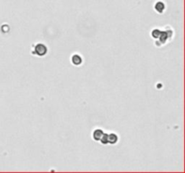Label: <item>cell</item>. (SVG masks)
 Instances as JSON below:
<instances>
[{"mask_svg":"<svg viewBox=\"0 0 185 173\" xmlns=\"http://www.w3.org/2000/svg\"><path fill=\"white\" fill-rule=\"evenodd\" d=\"M163 8H164V5L161 2H159L155 5V9H157L159 12H162L163 10Z\"/></svg>","mask_w":185,"mask_h":173,"instance_id":"cell-1","label":"cell"}]
</instances>
